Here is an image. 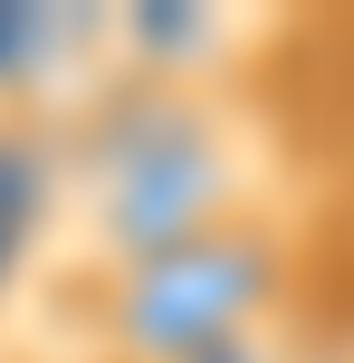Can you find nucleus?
<instances>
[{"label":"nucleus","instance_id":"f257e3e1","mask_svg":"<svg viewBox=\"0 0 354 363\" xmlns=\"http://www.w3.org/2000/svg\"><path fill=\"white\" fill-rule=\"evenodd\" d=\"M287 296H297V230L268 201H249L230 220H201L163 249L96 268L87 345H96V363H201L221 345L278 335Z\"/></svg>","mask_w":354,"mask_h":363},{"label":"nucleus","instance_id":"f03ea898","mask_svg":"<svg viewBox=\"0 0 354 363\" xmlns=\"http://www.w3.org/2000/svg\"><path fill=\"white\" fill-rule=\"evenodd\" d=\"M230 211H249L240 153L182 96H144L87 153V249H96V268H115L134 249H163V239L201 230V220H230Z\"/></svg>","mask_w":354,"mask_h":363},{"label":"nucleus","instance_id":"7ed1b4c3","mask_svg":"<svg viewBox=\"0 0 354 363\" xmlns=\"http://www.w3.org/2000/svg\"><path fill=\"white\" fill-rule=\"evenodd\" d=\"M19 363H38V354H19Z\"/></svg>","mask_w":354,"mask_h":363}]
</instances>
